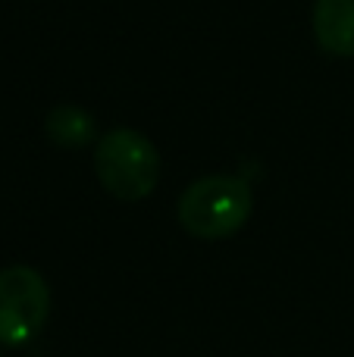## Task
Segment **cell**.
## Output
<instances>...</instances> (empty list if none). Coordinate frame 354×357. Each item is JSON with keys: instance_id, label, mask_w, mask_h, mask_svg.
<instances>
[{"instance_id": "5b68a950", "label": "cell", "mask_w": 354, "mask_h": 357, "mask_svg": "<svg viewBox=\"0 0 354 357\" xmlns=\"http://www.w3.org/2000/svg\"><path fill=\"white\" fill-rule=\"evenodd\" d=\"M47 138L56 142L60 148H85L88 142H94V119L88 116L82 107L60 104L47 113Z\"/></svg>"}, {"instance_id": "7a4b0ae2", "label": "cell", "mask_w": 354, "mask_h": 357, "mask_svg": "<svg viewBox=\"0 0 354 357\" xmlns=\"http://www.w3.org/2000/svg\"><path fill=\"white\" fill-rule=\"evenodd\" d=\"M94 173L98 182L119 201H141L157 188L160 154L135 129H110L94 148Z\"/></svg>"}, {"instance_id": "3957f363", "label": "cell", "mask_w": 354, "mask_h": 357, "mask_svg": "<svg viewBox=\"0 0 354 357\" xmlns=\"http://www.w3.org/2000/svg\"><path fill=\"white\" fill-rule=\"evenodd\" d=\"M50 317V289L35 266L0 270V345H29Z\"/></svg>"}, {"instance_id": "6da1fadb", "label": "cell", "mask_w": 354, "mask_h": 357, "mask_svg": "<svg viewBox=\"0 0 354 357\" xmlns=\"http://www.w3.org/2000/svg\"><path fill=\"white\" fill-rule=\"evenodd\" d=\"M254 210L251 185L238 176H204L194 178L176 204L179 226L204 241L229 238L248 222Z\"/></svg>"}, {"instance_id": "277c9868", "label": "cell", "mask_w": 354, "mask_h": 357, "mask_svg": "<svg viewBox=\"0 0 354 357\" xmlns=\"http://www.w3.org/2000/svg\"><path fill=\"white\" fill-rule=\"evenodd\" d=\"M314 35L332 56H354V0H317Z\"/></svg>"}]
</instances>
